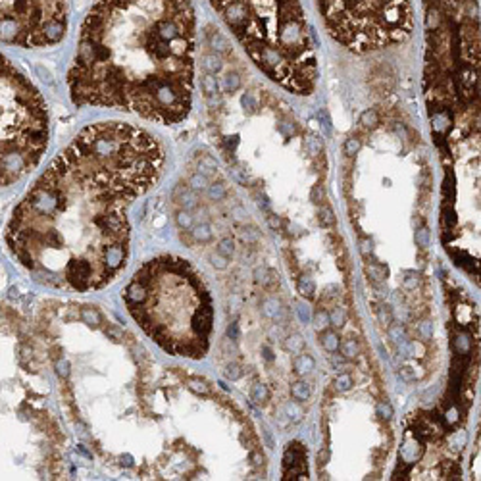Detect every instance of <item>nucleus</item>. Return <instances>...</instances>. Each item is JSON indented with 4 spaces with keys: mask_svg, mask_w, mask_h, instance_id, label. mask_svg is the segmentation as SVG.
Masks as SVG:
<instances>
[{
    "mask_svg": "<svg viewBox=\"0 0 481 481\" xmlns=\"http://www.w3.org/2000/svg\"><path fill=\"white\" fill-rule=\"evenodd\" d=\"M166 150L146 129L101 121L79 131L12 210L6 244L42 285L87 293L129 258L131 204L162 177Z\"/></svg>",
    "mask_w": 481,
    "mask_h": 481,
    "instance_id": "1",
    "label": "nucleus"
},
{
    "mask_svg": "<svg viewBox=\"0 0 481 481\" xmlns=\"http://www.w3.org/2000/svg\"><path fill=\"white\" fill-rule=\"evenodd\" d=\"M195 37L191 0H95L68 71L69 99L179 123L193 106Z\"/></svg>",
    "mask_w": 481,
    "mask_h": 481,
    "instance_id": "2",
    "label": "nucleus"
},
{
    "mask_svg": "<svg viewBox=\"0 0 481 481\" xmlns=\"http://www.w3.org/2000/svg\"><path fill=\"white\" fill-rule=\"evenodd\" d=\"M37 341L27 320L0 302V480L58 474V427L48 410Z\"/></svg>",
    "mask_w": 481,
    "mask_h": 481,
    "instance_id": "3",
    "label": "nucleus"
},
{
    "mask_svg": "<svg viewBox=\"0 0 481 481\" xmlns=\"http://www.w3.org/2000/svg\"><path fill=\"white\" fill-rule=\"evenodd\" d=\"M139 327L172 356L201 360L214 329L212 295L189 260L164 254L144 262L123 289Z\"/></svg>",
    "mask_w": 481,
    "mask_h": 481,
    "instance_id": "4",
    "label": "nucleus"
},
{
    "mask_svg": "<svg viewBox=\"0 0 481 481\" xmlns=\"http://www.w3.org/2000/svg\"><path fill=\"white\" fill-rule=\"evenodd\" d=\"M262 71L295 95H312L318 60L301 0H210Z\"/></svg>",
    "mask_w": 481,
    "mask_h": 481,
    "instance_id": "5",
    "label": "nucleus"
},
{
    "mask_svg": "<svg viewBox=\"0 0 481 481\" xmlns=\"http://www.w3.org/2000/svg\"><path fill=\"white\" fill-rule=\"evenodd\" d=\"M48 137L50 118L40 91L0 54V187L23 179L39 164Z\"/></svg>",
    "mask_w": 481,
    "mask_h": 481,
    "instance_id": "6",
    "label": "nucleus"
},
{
    "mask_svg": "<svg viewBox=\"0 0 481 481\" xmlns=\"http://www.w3.org/2000/svg\"><path fill=\"white\" fill-rule=\"evenodd\" d=\"M68 31V0H0V42L52 46Z\"/></svg>",
    "mask_w": 481,
    "mask_h": 481,
    "instance_id": "7",
    "label": "nucleus"
},
{
    "mask_svg": "<svg viewBox=\"0 0 481 481\" xmlns=\"http://www.w3.org/2000/svg\"><path fill=\"white\" fill-rule=\"evenodd\" d=\"M304 462V447L301 443H291L283 454V466L285 470H291V468H297V466H302Z\"/></svg>",
    "mask_w": 481,
    "mask_h": 481,
    "instance_id": "8",
    "label": "nucleus"
},
{
    "mask_svg": "<svg viewBox=\"0 0 481 481\" xmlns=\"http://www.w3.org/2000/svg\"><path fill=\"white\" fill-rule=\"evenodd\" d=\"M364 272L374 283H381V281H385L389 277V268L383 266V264H378V262H366Z\"/></svg>",
    "mask_w": 481,
    "mask_h": 481,
    "instance_id": "9",
    "label": "nucleus"
},
{
    "mask_svg": "<svg viewBox=\"0 0 481 481\" xmlns=\"http://www.w3.org/2000/svg\"><path fill=\"white\" fill-rule=\"evenodd\" d=\"M201 83H202V91H204V97H206V99L216 97V95H220L221 93L220 79L216 77V73H204V77H202Z\"/></svg>",
    "mask_w": 481,
    "mask_h": 481,
    "instance_id": "10",
    "label": "nucleus"
},
{
    "mask_svg": "<svg viewBox=\"0 0 481 481\" xmlns=\"http://www.w3.org/2000/svg\"><path fill=\"white\" fill-rule=\"evenodd\" d=\"M314 366H316V362H314V358H312L310 354H299V356H295V360H293V370H295V374H299V376L310 374V372L314 370Z\"/></svg>",
    "mask_w": 481,
    "mask_h": 481,
    "instance_id": "11",
    "label": "nucleus"
},
{
    "mask_svg": "<svg viewBox=\"0 0 481 481\" xmlns=\"http://www.w3.org/2000/svg\"><path fill=\"white\" fill-rule=\"evenodd\" d=\"M281 312H283V308H281V302L277 301V299H266V301L262 302V314H264L266 318H270V320H279Z\"/></svg>",
    "mask_w": 481,
    "mask_h": 481,
    "instance_id": "12",
    "label": "nucleus"
},
{
    "mask_svg": "<svg viewBox=\"0 0 481 481\" xmlns=\"http://www.w3.org/2000/svg\"><path fill=\"white\" fill-rule=\"evenodd\" d=\"M291 395H293V399L299 402H304L310 399V395H312V389H310V385L306 383V381H295L293 385H291Z\"/></svg>",
    "mask_w": 481,
    "mask_h": 481,
    "instance_id": "13",
    "label": "nucleus"
},
{
    "mask_svg": "<svg viewBox=\"0 0 481 481\" xmlns=\"http://www.w3.org/2000/svg\"><path fill=\"white\" fill-rule=\"evenodd\" d=\"M320 343L327 352H337L339 350V335L335 331H327V329L321 331Z\"/></svg>",
    "mask_w": 481,
    "mask_h": 481,
    "instance_id": "14",
    "label": "nucleus"
},
{
    "mask_svg": "<svg viewBox=\"0 0 481 481\" xmlns=\"http://www.w3.org/2000/svg\"><path fill=\"white\" fill-rule=\"evenodd\" d=\"M202 68L206 73H220L223 68V62L218 54H204L202 56Z\"/></svg>",
    "mask_w": 481,
    "mask_h": 481,
    "instance_id": "15",
    "label": "nucleus"
},
{
    "mask_svg": "<svg viewBox=\"0 0 481 481\" xmlns=\"http://www.w3.org/2000/svg\"><path fill=\"white\" fill-rule=\"evenodd\" d=\"M240 75L239 73H235V71H229L225 77H223V81H220V87L223 89V93H237L240 89Z\"/></svg>",
    "mask_w": 481,
    "mask_h": 481,
    "instance_id": "16",
    "label": "nucleus"
},
{
    "mask_svg": "<svg viewBox=\"0 0 481 481\" xmlns=\"http://www.w3.org/2000/svg\"><path fill=\"white\" fill-rule=\"evenodd\" d=\"M275 272L274 270H270V268H266V266H262V268H256L254 270V281L258 283V285H264V287H268V285H272L274 281H275Z\"/></svg>",
    "mask_w": 481,
    "mask_h": 481,
    "instance_id": "17",
    "label": "nucleus"
},
{
    "mask_svg": "<svg viewBox=\"0 0 481 481\" xmlns=\"http://www.w3.org/2000/svg\"><path fill=\"white\" fill-rule=\"evenodd\" d=\"M297 291L301 293L304 299H308V301H312L316 297V285H314V281L310 279V277H306V275H302L301 279H299Z\"/></svg>",
    "mask_w": 481,
    "mask_h": 481,
    "instance_id": "18",
    "label": "nucleus"
},
{
    "mask_svg": "<svg viewBox=\"0 0 481 481\" xmlns=\"http://www.w3.org/2000/svg\"><path fill=\"white\" fill-rule=\"evenodd\" d=\"M193 229V239L199 240V242H208V240H212V227L208 225V223H201V225H193L191 227Z\"/></svg>",
    "mask_w": 481,
    "mask_h": 481,
    "instance_id": "19",
    "label": "nucleus"
},
{
    "mask_svg": "<svg viewBox=\"0 0 481 481\" xmlns=\"http://www.w3.org/2000/svg\"><path fill=\"white\" fill-rule=\"evenodd\" d=\"M285 348H287L289 352H293V354L302 352V348H304V339H302V335H299V333H291V335L285 339Z\"/></svg>",
    "mask_w": 481,
    "mask_h": 481,
    "instance_id": "20",
    "label": "nucleus"
},
{
    "mask_svg": "<svg viewBox=\"0 0 481 481\" xmlns=\"http://www.w3.org/2000/svg\"><path fill=\"white\" fill-rule=\"evenodd\" d=\"M250 397H252V401L256 402V404H266V402H268V399H270V391H268V387H266V385L256 383V385L252 387Z\"/></svg>",
    "mask_w": 481,
    "mask_h": 481,
    "instance_id": "21",
    "label": "nucleus"
},
{
    "mask_svg": "<svg viewBox=\"0 0 481 481\" xmlns=\"http://www.w3.org/2000/svg\"><path fill=\"white\" fill-rule=\"evenodd\" d=\"M216 252L221 254V256H225V258H231L233 252H235V242H233V239H231V237L221 239L220 242H218V246H216Z\"/></svg>",
    "mask_w": 481,
    "mask_h": 481,
    "instance_id": "22",
    "label": "nucleus"
},
{
    "mask_svg": "<svg viewBox=\"0 0 481 481\" xmlns=\"http://www.w3.org/2000/svg\"><path fill=\"white\" fill-rule=\"evenodd\" d=\"M210 46H212L216 52H225V50L229 48V42H227V39H225L221 33L214 31V33H210Z\"/></svg>",
    "mask_w": 481,
    "mask_h": 481,
    "instance_id": "23",
    "label": "nucleus"
},
{
    "mask_svg": "<svg viewBox=\"0 0 481 481\" xmlns=\"http://www.w3.org/2000/svg\"><path fill=\"white\" fill-rule=\"evenodd\" d=\"M341 354L346 358V360H352L358 356V343L354 339H346V341L341 344Z\"/></svg>",
    "mask_w": 481,
    "mask_h": 481,
    "instance_id": "24",
    "label": "nucleus"
},
{
    "mask_svg": "<svg viewBox=\"0 0 481 481\" xmlns=\"http://www.w3.org/2000/svg\"><path fill=\"white\" fill-rule=\"evenodd\" d=\"M189 185H191V189H195V191H206V187L210 185V179H208L206 173L199 172V173H195V175L189 179Z\"/></svg>",
    "mask_w": 481,
    "mask_h": 481,
    "instance_id": "25",
    "label": "nucleus"
},
{
    "mask_svg": "<svg viewBox=\"0 0 481 481\" xmlns=\"http://www.w3.org/2000/svg\"><path fill=\"white\" fill-rule=\"evenodd\" d=\"M206 191H208V197H210L212 201H223V199L227 197L225 187L220 185V183H210V185L206 187Z\"/></svg>",
    "mask_w": 481,
    "mask_h": 481,
    "instance_id": "26",
    "label": "nucleus"
},
{
    "mask_svg": "<svg viewBox=\"0 0 481 481\" xmlns=\"http://www.w3.org/2000/svg\"><path fill=\"white\" fill-rule=\"evenodd\" d=\"M318 216H320V223L323 225V227H331V225H335V214H333V210L325 204V206H321L320 212H318Z\"/></svg>",
    "mask_w": 481,
    "mask_h": 481,
    "instance_id": "27",
    "label": "nucleus"
},
{
    "mask_svg": "<svg viewBox=\"0 0 481 481\" xmlns=\"http://www.w3.org/2000/svg\"><path fill=\"white\" fill-rule=\"evenodd\" d=\"M175 221H177V225H179L181 229H191L193 225H195V220H193V214L189 212V210H181V212H177V216H175Z\"/></svg>",
    "mask_w": 481,
    "mask_h": 481,
    "instance_id": "28",
    "label": "nucleus"
},
{
    "mask_svg": "<svg viewBox=\"0 0 481 481\" xmlns=\"http://www.w3.org/2000/svg\"><path fill=\"white\" fill-rule=\"evenodd\" d=\"M333 385H335V389H337L339 393H344V391H348L354 383H352L350 374H339V376L335 378V381H333Z\"/></svg>",
    "mask_w": 481,
    "mask_h": 481,
    "instance_id": "29",
    "label": "nucleus"
},
{
    "mask_svg": "<svg viewBox=\"0 0 481 481\" xmlns=\"http://www.w3.org/2000/svg\"><path fill=\"white\" fill-rule=\"evenodd\" d=\"M327 325H329V314H327L325 310H318V312L314 314V329L321 333V331L327 329Z\"/></svg>",
    "mask_w": 481,
    "mask_h": 481,
    "instance_id": "30",
    "label": "nucleus"
},
{
    "mask_svg": "<svg viewBox=\"0 0 481 481\" xmlns=\"http://www.w3.org/2000/svg\"><path fill=\"white\" fill-rule=\"evenodd\" d=\"M360 123L364 125V127H378V123H379L378 112H376V110H366V112H362Z\"/></svg>",
    "mask_w": 481,
    "mask_h": 481,
    "instance_id": "31",
    "label": "nucleus"
},
{
    "mask_svg": "<svg viewBox=\"0 0 481 481\" xmlns=\"http://www.w3.org/2000/svg\"><path fill=\"white\" fill-rule=\"evenodd\" d=\"M306 148H308V154H312V156H320L321 152H323V142H321V139H318V137H308L306 139Z\"/></svg>",
    "mask_w": 481,
    "mask_h": 481,
    "instance_id": "32",
    "label": "nucleus"
},
{
    "mask_svg": "<svg viewBox=\"0 0 481 481\" xmlns=\"http://www.w3.org/2000/svg\"><path fill=\"white\" fill-rule=\"evenodd\" d=\"M378 320H379V323L381 325H385V327H389V325L393 323V310H391L387 304H383V306L378 308Z\"/></svg>",
    "mask_w": 481,
    "mask_h": 481,
    "instance_id": "33",
    "label": "nucleus"
},
{
    "mask_svg": "<svg viewBox=\"0 0 481 481\" xmlns=\"http://www.w3.org/2000/svg\"><path fill=\"white\" fill-rule=\"evenodd\" d=\"M414 240H416V244H418L420 248H427V246H429V242H431L429 229H427V227H420V229L416 231V235H414Z\"/></svg>",
    "mask_w": 481,
    "mask_h": 481,
    "instance_id": "34",
    "label": "nucleus"
},
{
    "mask_svg": "<svg viewBox=\"0 0 481 481\" xmlns=\"http://www.w3.org/2000/svg\"><path fill=\"white\" fill-rule=\"evenodd\" d=\"M376 412H378V416H379L381 420H391L393 418V406L389 404V402H385V401H381L378 406H376Z\"/></svg>",
    "mask_w": 481,
    "mask_h": 481,
    "instance_id": "35",
    "label": "nucleus"
},
{
    "mask_svg": "<svg viewBox=\"0 0 481 481\" xmlns=\"http://www.w3.org/2000/svg\"><path fill=\"white\" fill-rule=\"evenodd\" d=\"M346 321V316L341 308H335L333 312H329V325H335V327H343Z\"/></svg>",
    "mask_w": 481,
    "mask_h": 481,
    "instance_id": "36",
    "label": "nucleus"
},
{
    "mask_svg": "<svg viewBox=\"0 0 481 481\" xmlns=\"http://www.w3.org/2000/svg\"><path fill=\"white\" fill-rule=\"evenodd\" d=\"M285 416H289L293 421H301L302 416H304V412H302V408H299L297 404H293V402H289V404H285Z\"/></svg>",
    "mask_w": 481,
    "mask_h": 481,
    "instance_id": "37",
    "label": "nucleus"
},
{
    "mask_svg": "<svg viewBox=\"0 0 481 481\" xmlns=\"http://www.w3.org/2000/svg\"><path fill=\"white\" fill-rule=\"evenodd\" d=\"M360 146H362L360 139H356V137L346 139V142H344V154H346V156H354V154H358Z\"/></svg>",
    "mask_w": 481,
    "mask_h": 481,
    "instance_id": "38",
    "label": "nucleus"
},
{
    "mask_svg": "<svg viewBox=\"0 0 481 481\" xmlns=\"http://www.w3.org/2000/svg\"><path fill=\"white\" fill-rule=\"evenodd\" d=\"M389 339H393L395 343H401L404 339V327L401 323H391L389 325Z\"/></svg>",
    "mask_w": 481,
    "mask_h": 481,
    "instance_id": "39",
    "label": "nucleus"
},
{
    "mask_svg": "<svg viewBox=\"0 0 481 481\" xmlns=\"http://www.w3.org/2000/svg\"><path fill=\"white\" fill-rule=\"evenodd\" d=\"M240 239L244 240V242H256V240L260 239V233H258L256 227H244L240 231Z\"/></svg>",
    "mask_w": 481,
    "mask_h": 481,
    "instance_id": "40",
    "label": "nucleus"
},
{
    "mask_svg": "<svg viewBox=\"0 0 481 481\" xmlns=\"http://www.w3.org/2000/svg\"><path fill=\"white\" fill-rule=\"evenodd\" d=\"M240 104H242L244 112H248V114L256 112V108H258V101H256L252 95H244V97H242V101H240Z\"/></svg>",
    "mask_w": 481,
    "mask_h": 481,
    "instance_id": "41",
    "label": "nucleus"
},
{
    "mask_svg": "<svg viewBox=\"0 0 481 481\" xmlns=\"http://www.w3.org/2000/svg\"><path fill=\"white\" fill-rule=\"evenodd\" d=\"M418 331H420V335L423 341H429L431 335H433V323H431L429 320H423L420 323V327H418Z\"/></svg>",
    "mask_w": 481,
    "mask_h": 481,
    "instance_id": "42",
    "label": "nucleus"
},
{
    "mask_svg": "<svg viewBox=\"0 0 481 481\" xmlns=\"http://www.w3.org/2000/svg\"><path fill=\"white\" fill-rule=\"evenodd\" d=\"M210 264L214 268H218V270H225L229 266V258H225V256H221L218 252H214V254H210Z\"/></svg>",
    "mask_w": 481,
    "mask_h": 481,
    "instance_id": "43",
    "label": "nucleus"
},
{
    "mask_svg": "<svg viewBox=\"0 0 481 481\" xmlns=\"http://www.w3.org/2000/svg\"><path fill=\"white\" fill-rule=\"evenodd\" d=\"M225 376H227L231 381H235V379H239V378H242V370H240L239 364H229L227 370H225Z\"/></svg>",
    "mask_w": 481,
    "mask_h": 481,
    "instance_id": "44",
    "label": "nucleus"
},
{
    "mask_svg": "<svg viewBox=\"0 0 481 481\" xmlns=\"http://www.w3.org/2000/svg\"><path fill=\"white\" fill-rule=\"evenodd\" d=\"M323 197H325V191H323V185H316L314 189H312V193H310V199H312V202L314 204H321V201H323Z\"/></svg>",
    "mask_w": 481,
    "mask_h": 481,
    "instance_id": "45",
    "label": "nucleus"
},
{
    "mask_svg": "<svg viewBox=\"0 0 481 481\" xmlns=\"http://www.w3.org/2000/svg\"><path fill=\"white\" fill-rule=\"evenodd\" d=\"M227 337H229L231 341H239L240 331H239V323H237V321H231V323L227 325Z\"/></svg>",
    "mask_w": 481,
    "mask_h": 481,
    "instance_id": "46",
    "label": "nucleus"
},
{
    "mask_svg": "<svg viewBox=\"0 0 481 481\" xmlns=\"http://www.w3.org/2000/svg\"><path fill=\"white\" fill-rule=\"evenodd\" d=\"M401 378L406 383H412V381H416V372L410 366H404V368H401Z\"/></svg>",
    "mask_w": 481,
    "mask_h": 481,
    "instance_id": "47",
    "label": "nucleus"
},
{
    "mask_svg": "<svg viewBox=\"0 0 481 481\" xmlns=\"http://www.w3.org/2000/svg\"><path fill=\"white\" fill-rule=\"evenodd\" d=\"M372 250H374V246H372V240H370V239H364V240H362V242H360V254H362V256H366V258H368V256L372 254Z\"/></svg>",
    "mask_w": 481,
    "mask_h": 481,
    "instance_id": "48",
    "label": "nucleus"
},
{
    "mask_svg": "<svg viewBox=\"0 0 481 481\" xmlns=\"http://www.w3.org/2000/svg\"><path fill=\"white\" fill-rule=\"evenodd\" d=\"M418 283H420V281H418V277H416V275H406L402 285H404V289L412 291V289H416V287H418Z\"/></svg>",
    "mask_w": 481,
    "mask_h": 481,
    "instance_id": "49",
    "label": "nucleus"
},
{
    "mask_svg": "<svg viewBox=\"0 0 481 481\" xmlns=\"http://www.w3.org/2000/svg\"><path fill=\"white\" fill-rule=\"evenodd\" d=\"M297 314L301 316V320L304 321V323H308V320H310V312H308V308H306L304 304H297Z\"/></svg>",
    "mask_w": 481,
    "mask_h": 481,
    "instance_id": "50",
    "label": "nucleus"
},
{
    "mask_svg": "<svg viewBox=\"0 0 481 481\" xmlns=\"http://www.w3.org/2000/svg\"><path fill=\"white\" fill-rule=\"evenodd\" d=\"M231 214L235 216V220H237V221H246V216H248V214H246V210H244V208H240V206H235Z\"/></svg>",
    "mask_w": 481,
    "mask_h": 481,
    "instance_id": "51",
    "label": "nucleus"
},
{
    "mask_svg": "<svg viewBox=\"0 0 481 481\" xmlns=\"http://www.w3.org/2000/svg\"><path fill=\"white\" fill-rule=\"evenodd\" d=\"M268 225H270V229H274V231H277L281 225V220L277 218V216H274V214H270L268 216Z\"/></svg>",
    "mask_w": 481,
    "mask_h": 481,
    "instance_id": "52",
    "label": "nucleus"
},
{
    "mask_svg": "<svg viewBox=\"0 0 481 481\" xmlns=\"http://www.w3.org/2000/svg\"><path fill=\"white\" fill-rule=\"evenodd\" d=\"M250 462H252L256 468H260L262 464H264V456H262L260 452H250Z\"/></svg>",
    "mask_w": 481,
    "mask_h": 481,
    "instance_id": "53",
    "label": "nucleus"
},
{
    "mask_svg": "<svg viewBox=\"0 0 481 481\" xmlns=\"http://www.w3.org/2000/svg\"><path fill=\"white\" fill-rule=\"evenodd\" d=\"M262 431H264V437H266V443H268V448H274V437H272L270 429L264 425V427H262Z\"/></svg>",
    "mask_w": 481,
    "mask_h": 481,
    "instance_id": "54",
    "label": "nucleus"
},
{
    "mask_svg": "<svg viewBox=\"0 0 481 481\" xmlns=\"http://www.w3.org/2000/svg\"><path fill=\"white\" fill-rule=\"evenodd\" d=\"M456 344H458V348H462V346H464V352H468V350H470V341H468V337H466V335H464V337L460 335V337H458V341H456Z\"/></svg>",
    "mask_w": 481,
    "mask_h": 481,
    "instance_id": "55",
    "label": "nucleus"
},
{
    "mask_svg": "<svg viewBox=\"0 0 481 481\" xmlns=\"http://www.w3.org/2000/svg\"><path fill=\"white\" fill-rule=\"evenodd\" d=\"M318 458H320L321 464H325V462H327V458H329V452H327V450H321V452H320V456H318Z\"/></svg>",
    "mask_w": 481,
    "mask_h": 481,
    "instance_id": "56",
    "label": "nucleus"
},
{
    "mask_svg": "<svg viewBox=\"0 0 481 481\" xmlns=\"http://www.w3.org/2000/svg\"><path fill=\"white\" fill-rule=\"evenodd\" d=\"M264 354H266V360H272V350L270 348H264Z\"/></svg>",
    "mask_w": 481,
    "mask_h": 481,
    "instance_id": "57",
    "label": "nucleus"
}]
</instances>
